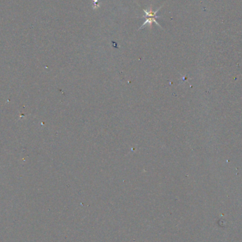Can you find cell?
I'll use <instances>...</instances> for the list:
<instances>
[{"instance_id":"1","label":"cell","mask_w":242,"mask_h":242,"mask_svg":"<svg viewBox=\"0 0 242 242\" xmlns=\"http://www.w3.org/2000/svg\"><path fill=\"white\" fill-rule=\"evenodd\" d=\"M162 7V6L161 7H159V8L157 10H156V11H153L152 6L150 7L149 10H147V9H143V11H144L145 14V17H146L147 19H146V20H145V21L144 22V23H143L142 25L140 26V28H139V30H140V29H142L143 27H144L147 24L149 25L150 28H152L153 23H155L158 26H159L160 28H162V27L161 26V25H160V24H159V23H158V22L156 20V19L159 17L158 16H157V13L160 10V9H161Z\"/></svg>"},{"instance_id":"2","label":"cell","mask_w":242,"mask_h":242,"mask_svg":"<svg viewBox=\"0 0 242 242\" xmlns=\"http://www.w3.org/2000/svg\"><path fill=\"white\" fill-rule=\"evenodd\" d=\"M93 4H94V6H93V9H96V8H97V7L99 6V5H98V4H97L98 0H93Z\"/></svg>"}]
</instances>
